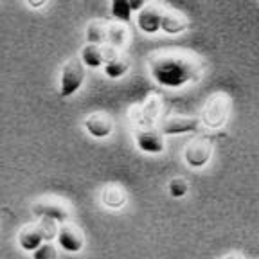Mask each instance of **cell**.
Listing matches in <instances>:
<instances>
[{"mask_svg":"<svg viewBox=\"0 0 259 259\" xmlns=\"http://www.w3.org/2000/svg\"><path fill=\"white\" fill-rule=\"evenodd\" d=\"M58 245L67 252H79L85 245V238L81 234V231L74 225H63L58 232Z\"/></svg>","mask_w":259,"mask_h":259,"instance_id":"obj_8","label":"cell"},{"mask_svg":"<svg viewBox=\"0 0 259 259\" xmlns=\"http://www.w3.org/2000/svg\"><path fill=\"white\" fill-rule=\"evenodd\" d=\"M58 223L60 222H56V220H53V218H41V222L38 223L41 232H44L45 241H53L54 238H58V232H60Z\"/></svg>","mask_w":259,"mask_h":259,"instance_id":"obj_20","label":"cell"},{"mask_svg":"<svg viewBox=\"0 0 259 259\" xmlns=\"http://www.w3.org/2000/svg\"><path fill=\"white\" fill-rule=\"evenodd\" d=\"M128 69H130V63L126 60H122L121 56L113 58V60L106 61V63L103 65V72H105L106 77H110V79H119V77H122L128 72Z\"/></svg>","mask_w":259,"mask_h":259,"instance_id":"obj_17","label":"cell"},{"mask_svg":"<svg viewBox=\"0 0 259 259\" xmlns=\"http://www.w3.org/2000/svg\"><path fill=\"white\" fill-rule=\"evenodd\" d=\"M85 67L81 60H69L61 69L60 77V96L61 97H70L77 92L85 83Z\"/></svg>","mask_w":259,"mask_h":259,"instance_id":"obj_2","label":"cell"},{"mask_svg":"<svg viewBox=\"0 0 259 259\" xmlns=\"http://www.w3.org/2000/svg\"><path fill=\"white\" fill-rule=\"evenodd\" d=\"M87 44L105 45L108 44V27L101 22H92L87 27Z\"/></svg>","mask_w":259,"mask_h":259,"instance_id":"obj_16","label":"cell"},{"mask_svg":"<svg viewBox=\"0 0 259 259\" xmlns=\"http://www.w3.org/2000/svg\"><path fill=\"white\" fill-rule=\"evenodd\" d=\"M187 25L189 24L180 13H164V16H162V31L169 34V36L182 34L187 29Z\"/></svg>","mask_w":259,"mask_h":259,"instance_id":"obj_15","label":"cell"},{"mask_svg":"<svg viewBox=\"0 0 259 259\" xmlns=\"http://www.w3.org/2000/svg\"><path fill=\"white\" fill-rule=\"evenodd\" d=\"M212 157V146H210L209 139H194L184 150V160L187 166L200 169V167L207 166Z\"/></svg>","mask_w":259,"mask_h":259,"instance_id":"obj_4","label":"cell"},{"mask_svg":"<svg viewBox=\"0 0 259 259\" xmlns=\"http://www.w3.org/2000/svg\"><path fill=\"white\" fill-rule=\"evenodd\" d=\"M25 2H27V6H31V8L38 9V8H44L49 0H25Z\"/></svg>","mask_w":259,"mask_h":259,"instance_id":"obj_24","label":"cell"},{"mask_svg":"<svg viewBox=\"0 0 259 259\" xmlns=\"http://www.w3.org/2000/svg\"><path fill=\"white\" fill-rule=\"evenodd\" d=\"M126 38H128V32L122 25L119 24H113L108 27V44L113 45V47L121 49L122 45L126 44Z\"/></svg>","mask_w":259,"mask_h":259,"instance_id":"obj_19","label":"cell"},{"mask_svg":"<svg viewBox=\"0 0 259 259\" xmlns=\"http://www.w3.org/2000/svg\"><path fill=\"white\" fill-rule=\"evenodd\" d=\"M32 212L40 216V218H53L60 223H65L69 218V210L58 202H44V200H40V202L32 205Z\"/></svg>","mask_w":259,"mask_h":259,"instance_id":"obj_10","label":"cell"},{"mask_svg":"<svg viewBox=\"0 0 259 259\" xmlns=\"http://www.w3.org/2000/svg\"><path fill=\"white\" fill-rule=\"evenodd\" d=\"M45 241L44 232H41L40 225H27L24 227L18 234V245H20L22 250L25 252H34L41 243Z\"/></svg>","mask_w":259,"mask_h":259,"instance_id":"obj_11","label":"cell"},{"mask_svg":"<svg viewBox=\"0 0 259 259\" xmlns=\"http://www.w3.org/2000/svg\"><path fill=\"white\" fill-rule=\"evenodd\" d=\"M146 4H148V0H130V6H132L134 13H139L141 9H144Z\"/></svg>","mask_w":259,"mask_h":259,"instance_id":"obj_23","label":"cell"},{"mask_svg":"<svg viewBox=\"0 0 259 259\" xmlns=\"http://www.w3.org/2000/svg\"><path fill=\"white\" fill-rule=\"evenodd\" d=\"M85 130L94 139H106L113 132V121L108 113L94 112L85 119Z\"/></svg>","mask_w":259,"mask_h":259,"instance_id":"obj_7","label":"cell"},{"mask_svg":"<svg viewBox=\"0 0 259 259\" xmlns=\"http://www.w3.org/2000/svg\"><path fill=\"white\" fill-rule=\"evenodd\" d=\"M110 11H112V16L115 20L126 24V22L132 20L134 9L130 6V0H112L110 2Z\"/></svg>","mask_w":259,"mask_h":259,"instance_id":"obj_18","label":"cell"},{"mask_svg":"<svg viewBox=\"0 0 259 259\" xmlns=\"http://www.w3.org/2000/svg\"><path fill=\"white\" fill-rule=\"evenodd\" d=\"M32 257L34 259H54V257H58V250L51 241L41 243L40 247L32 252Z\"/></svg>","mask_w":259,"mask_h":259,"instance_id":"obj_22","label":"cell"},{"mask_svg":"<svg viewBox=\"0 0 259 259\" xmlns=\"http://www.w3.org/2000/svg\"><path fill=\"white\" fill-rule=\"evenodd\" d=\"M101 202L110 209H121L126 203V191L119 184H108L101 191Z\"/></svg>","mask_w":259,"mask_h":259,"instance_id":"obj_13","label":"cell"},{"mask_svg":"<svg viewBox=\"0 0 259 259\" xmlns=\"http://www.w3.org/2000/svg\"><path fill=\"white\" fill-rule=\"evenodd\" d=\"M187 189H189V186H187V182L184 178H173V180L167 184V191H169V194L173 198H182V196H186Z\"/></svg>","mask_w":259,"mask_h":259,"instance_id":"obj_21","label":"cell"},{"mask_svg":"<svg viewBox=\"0 0 259 259\" xmlns=\"http://www.w3.org/2000/svg\"><path fill=\"white\" fill-rule=\"evenodd\" d=\"M151 76L166 89H182L196 77V69L180 56H162L151 61Z\"/></svg>","mask_w":259,"mask_h":259,"instance_id":"obj_1","label":"cell"},{"mask_svg":"<svg viewBox=\"0 0 259 259\" xmlns=\"http://www.w3.org/2000/svg\"><path fill=\"white\" fill-rule=\"evenodd\" d=\"M200 119L194 117H182V115H175L162 121L160 132L164 135H184V134H194L200 130Z\"/></svg>","mask_w":259,"mask_h":259,"instance_id":"obj_6","label":"cell"},{"mask_svg":"<svg viewBox=\"0 0 259 259\" xmlns=\"http://www.w3.org/2000/svg\"><path fill=\"white\" fill-rule=\"evenodd\" d=\"M162 132H157V130L151 128H141L137 130L135 134V144L141 151L150 155H158L166 150V142H164V137H162Z\"/></svg>","mask_w":259,"mask_h":259,"instance_id":"obj_5","label":"cell"},{"mask_svg":"<svg viewBox=\"0 0 259 259\" xmlns=\"http://www.w3.org/2000/svg\"><path fill=\"white\" fill-rule=\"evenodd\" d=\"M162 16L164 13L157 8H144L137 15V25L144 34H155L162 31Z\"/></svg>","mask_w":259,"mask_h":259,"instance_id":"obj_9","label":"cell"},{"mask_svg":"<svg viewBox=\"0 0 259 259\" xmlns=\"http://www.w3.org/2000/svg\"><path fill=\"white\" fill-rule=\"evenodd\" d=\"M158 110H160V101L157 97H151L141 108H137V115H132L135 122H137L141 128H151L158 115Z\"/></svg>","mask_w":259,"mask_h":259,"instance_id":"obj_12","label":"cell"},{"mask_svg":"<svg viewBox=\"0 0 259 259\" xmlns=\"http://www.w3.org/2000/svg\"><path fill=\"white\" fill-rule=\"evenodd\" d=\"M81 61L89 67V69H99L105 65V54H103V45L87 44L81 49Z\"/></svg>","mask_w":259,"mask_h":259,"instance_id":"obj_14","label":"cell"},{"mask_svg":"<svg viewBox=\"0 0 259 259\" xmlns=\"http://www.w3.org/2000/svg\"><path fill=\"white\" fill-rule=\"evenodd\" d=\"M229 112H231L229 97L223 94L210 96L202 110V124H205L207 128H222L229 117Z\"/></svg>","mask_w":259,"mask_h":259,"instance_id":"obj_3","label":"cell"}]
</instances>
